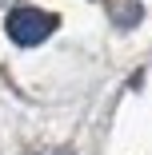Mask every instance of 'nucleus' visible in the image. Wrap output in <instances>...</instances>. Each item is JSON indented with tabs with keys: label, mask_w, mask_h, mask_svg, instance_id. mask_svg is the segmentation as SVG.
I'll use <instances>...</instances> for the list:
<instances>
[{
	"label": "nucleus",
	"mask_w": 152,
	"mask_h": 155,
	"mask_svg": "<svg viewBox=\"0 0 152 155\" xmlns=\"http://www.w3.org/2000/svg\"><path fill=\"white\" fill-rule=\"evenodd\" d=\"M48 155H72V151H48Z\"/></svg>",
	"instance_id": "obj_2"
},
{
	"label": "nucleus",
	"mask_w": 152,
	"mask_h": 155,
	"mask_svg": "<svg viewBox=\"0 0 152 155\" xmlns=\"http://www.w3.org/2000/svg\"><path fill=\"white\" fill-rule=\"evenodd\" d=\"M4 32H8V40L20 44V48H36V44H44V40L56 32V16L44 12V8H32V4H20V8L8 12Z\"/></svg>",
	"instance_id": "obj_1"
}]
</instances>
